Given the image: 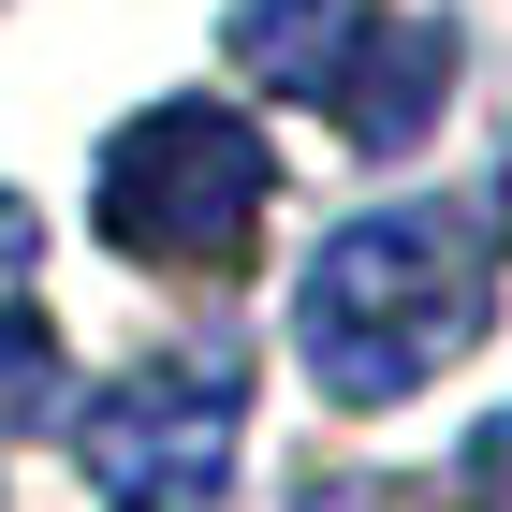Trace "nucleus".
I'll list each match as a JSON object with an SVG mask.
<instances>
[{
  "label": "nucleus",
  "mask_w": 512,
  "mask_h": 512,
  "mask_svg": "<svg viewBox=\"0 0 512 512\" xmlns=\"http://www.w3.org/2000/svg\"><path fill=\"white\" fill-rule=\"evenodd\" d=\"M483 308H498V278H483L469 205H366L322 235L308 293H293V352L337 410H410L483 337Z\"/></svg>",
  "instance_id": "obj_1"
},
{
  "label": "nucleus",
  "mask_w": 512,
  "mask_h": 512,
  "mask_svg": "<svg viewBox=\"0 0 512 512\" xmlns=\"http://www.w3.org/2000/svg\"><path fill=\"white\" fill-rule=\"evenodd\" d=\"M264 205H278L264 132H249L235 103H205V88H191V103L118 118L88 220H103V249H132L147 278H235L249 249H264Z\"/></svg>",
  "instance_id": "obj_2"
},
{
  "label": "nucleus",
  "mask_w": 512,
  "mask_h": 512,
  "mask_svg": "<svg viewBox=\"0 0 512 512\" xmlns=\"http://www.w3.org/2000/svg\"><path fill=\"white\" fill-rule=\"evenodd\" d=\"M74 454H88V483L118 512H205L235 483V381L220 366H147V381L88 395Z\"/></svg>",
  "instance_id": "obj_3"
},
{
  "label": "nucleus",
  "mask_w": 512,
  "mask_h": 512,
  "mask_svg": "<svg viewBox=\"0 0 512 512\" xmlns=\"http://www.w3.org/2000/svg\"><path fill=\"white\" fill-rule=\"evenodd\" d=\"M381 44V0H235V74L278 103H337Z\"/></svg>",
  "instance_id": "obj_4"
},
{
  "label": "nucleus",
  "mask_w": 512,
  "mask_h": 512,
  "mask_svg": "<svg viewBox=\"0 0 512 512\" xmlns=\"http://www.w3.org/2000/svg\"><path fill=\"white\" fill-rule=\"evenodd\" d=\"M59 410V322L30 293V205L0 191V425H44Z\"/></svg>",
  "instance_id": "obj_5"
}]
</instances>
